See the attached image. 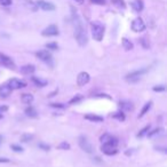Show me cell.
Here are the masks:
<instances>
[{
    "mask_svg": "<svg viewBox=\"0 0 167 167\" xmlns=\"http://www.w3.org/2000/svg\"><path fill=\"white\" fill-rule=\"evenodd\" d=\"M119 108L122 111H132L133 110V104L128 101H120L119 102Z\"/></svg>",
    "mask_w": 167,
    "mask_h": 167,
    "instance_id": "obj_16",
    "label": "cell"
},
{
    "mask_svg": "<svg viewBox=\"0 0 167 167\" xmlns=\"http://www.w3.org/2000/svg\"><path fill=\"white\" fill-rule=\"evenodd\" d=\"M37 6L39 8H41L42 11H55V5H53L52 2H47L45 0H38L37 1Z\"/></svg>",
    "mask_w": 167,
    "mask_h": 167,
    "instance_id": "obj_12",
    "label": "cell"
},
{
    "mask_svg": "<svg viewBox=\"0 0 167 167\" xmlns=\"http://www.w3.org/2000/svg\"><path fill=\"white\" fill-rule=\"evenodd\" d=\"M92 4H95V5H101V6H103V5H105V0H91Z\"/></svg>",
    "mask_w": 167,
    "mask_h": 167,
    "instance_id": "obj_34",
    "label": "cell"
},
{
    "mask_svg": "<svg viewBox=\"0 0 167 167\" xmlns=\"http://www.w3.org/2000/svg\"><path fill=\"white\" fill-rule=\"evenodd\" d=\"M89 79H91V77L87 72H80L77 77V84H78V86L81 87L89 83Z\"/></svg>",
    "mask_w": 167,
    "mask_h": 167,
    "instance_id": "obj_11",
    "label": "cell"
},
{
    "mask_svg": "<svg viewBox=\"0 0 167 167\" xmlns=\"http://www.w3.org/2000/svg\"><path fill=\"white\" fill-rule=\"evenodd\" d=\"M11 89L9 86H8V84H4V85H1L0 86V97H2V99H6L8 97L11 93Z\"/></svg>",
    "mask_w": 167,
    "mask_h": 167,
    "instance_id": "obj_14",
    "label": "cell"
},
{
    "mask_svg": "<svg viewBox=\"0 0 167 167\" xmlns=\"http://www.w3.org/2000/svg\"><path fill=\"white\" fill-rule=\"evenodd\" d=\"M0 65H4L8 69H14L15 68V63L11 60V57L5 55V54L0 53Z\"/></svg>",
    "mask_w": 167,
    "mask_h": 167,
    "instance_id": "obj_9",
    "label": "cell"
},
{
    "mask_svg": "<svg viewBox=\"0 0 167 167\" xmlns=\"http://www.w3.org/2000/svg\"><path fill=\"white\" fill-rule=\"evenodd\" d=\"M112 118H114V119H118L119 122H124L125 120V114H124V112H116V113H113L112 116H111Z\"/></svg>",
    "mask_w": 167,
    "mask_h": 167,
    "instance_id": "obj_26",
    "label": "cell"
},
{
    "mask_svg": "<svg viewBox=\"0 0 167 167\" xmlns=\"http://www.w3.org/2000/svg\"><path fill=\"white\" fill-rule=\"evenodd\" d=\"M34 71H36V68L32 64L24 65V66L21 68V73H23V75H32Z\"/></svg>",
    "mask_w": 167,
    "mask_h": 167,
    "instance_id": "obj_15",
    "label": "cell"
},
{
    "mask_svg": "<svg viewBox=\"0 0 167 167\" xmlns=\"http://www.w3.org/2000/svg\"><path fill=\"white\" fill-rule=\"evenodd\" d=\"M132 30L134 32H142L145 30V24L141 17H137L132 22Z\"/></svg>",
    "mask_w": 167,
    "mask_h": 167,
    "instance_id": "obj_8",
    "label": "cell"
},
{
    "mask_svg": "<svg viewBox=\"0 0 167 167\" xmlns=\"http://www.w3.org/2000/svg\"><path fill=\"white\" fill-rule=\"evenodd\" d=\"M140 42L142 44V46H143L144 48H149V42L147 41V39H145V38L140 39Z\"/></svg>",
    "mask_w": 167,
    "mask_h": 167,
    "instance_id": "obj_35",
    "label": "cell"
},
{
    "mask_svg": "<svg viewBox=\"0 0 167 167\" xmlns=\"http://www.w3.org/2000/svg\"><path fill=\"white\" fill-rule=\"evenodd\" d=\"M163 132H164L163 128H156V129H153L152 132L148 133V136L149 137H153V136H156V135H159V134H161Z\"/></svg>",
    "mask_w": 167,
    "mask_h": 167,
    "instance_id": "obj_28",
    "label": "cell"
},
{
    "mask_svg": "<svg viewBox=\"0 0 167 167\" xmlns=\"http://www.w3.org/2000/svg\"><path fill=\"white\" fill-rule=\"evenodd\" d=\"M57 149H60V150H69L70 149V144H69L68 142L63 141V142H61L60 144L57 145Z\"/></svg>",
    "mask_w": 167,
    "mask_h": 167,
    "instance_id": "obj_30",
    "label": "cell"
},
{
    "mask_svg": "<svg viewBox=\"0 0 167 167\" xmlns=\"http://www.w3.org/2000/svg\"><path fill=\"white\" fill-rule=\"evenodd\" d=\"M36 56L38 57L40 61L45 62V63H47V64L52 65L53 57H52V54H50L48 50H46V49L39 50V52H37V53H36Z\"/></svg>",
    "mask_w": 167,
    "mask_h": 167,
    "instance_id": "obj_6",
    "label": "cell"
},
{
    "mask_svg": "<svg viewBox=\"0 0 167 167\" xmlns=\"http://www.w3.org/2000/svg\"><path fill=\"white\" fill-rule=\"evenodd\" d=\"M132 7L135 11H142L144 8V4L142 0H134L132 2Z\"/></svg>",
    "mask_w": 167,
    "mask_h": 167,
    "instance_id": "obj_17",
    "label": "cell"
},
{
    "mask_svg": "<svg viewBox=\"0 0 167 167\" xmlns=\"http://www.w3.org/2000/svg\"><path fill=\"white\" fill-rule=\"evenodd\" d=\"M32 81H33L34 85L38 86V87H45L46 85H47V80L38 78V77H32Z\"/></svg>",
    "mask_w": 167,
    "mask_h": 167,
    "instance_id": "obj_19",
    "label": "cell"
},
{
    "mask_svg": "<svg viewBox=\"0 0 167 167\" xmlns=\"http://www.w3.org/2000/svg\"><path fill=\"white\" fill-rule=\"evenodd\" d=\"M149 131H150V125H148V126H145L144 128H142L140 131V133L137 134L136 136L137 137H143L144 135H147V134L149 133Z\"/></svg>",
    "mask_w": 167,
    "mask_h": 167,
    "instance_id": "obj_27",
    "label": "cell"
},
{
    "mask_svg": "<svg viewBox=\"0 0 167 167\" xmlns=\"http://www.w3.org/2000/svg\"><path fill=\"white\" fill-rule=\"evenodd\" d=\"M46 48L52 50H56L58 48V46H57L56 42H49V44H46Z\"/></svg>",
    "mask_w": 167,
    "mask_h": 167,
    "instance_id": "obj_31",
    "label": "cell"
},
{
    "mask_svg": "<svg viewBox=\"0 0 167 167\" xmlns=\"http://www.w3.org/2000/svg\"><path fill=\"white\" fill-rule=\"evenodd\" d=\"M38 112H37V110L34 109V108H32V106H29V108H27L25 109V114H27L28 117L30 118H37V116H38Z\"/></svg>",
    "mask_w": 167,
    "mask_h": 167,
    "instance_id": "obj_22",
    "label": "cell"
},
{
    "mask_svg": "<svg viewBox=\"0 0 167 167\" xmlns=\"http://www.w3.org/2000/svg\"><path fill=\"white\" fill-rule=\"evenodd\" d=\"M58 33H60L58 28H57L56 25H54V24L47 27L45 30H42L41 32V34L44 37H55V36H58Z\"/></svg>",
    "mask_w": 167,
    "mask_h": 167,
    "instance_id": "obj_10",
    "label": "cell"
},
{
    "mask_svg": "<svg viewBox=\"0 0 167 167\" xmlns=\"http://www.w3.org/2000/svg\"><path fill=\"white\" fill-rule=\"evenodd\" d=\"M111 4L116 6L117 8H119V9H124L126 7V4L124 0H111Z\"/></svg>",
    "mask_w": 167,
    "mask_h": 167,
    "instance_id": "obj_24",
    "label": "cell"
},
{
    "mask_svg": "<svg viewBox=\"0 0 167 167\" xmlns=\"http://www.w3.org/2000/svg\"><path fill=\"white\" fill-rule=\"evenodd\" d=\"M71 15H72V22L75 27V38L80 46H85L88 41L87 32H86L83 19L75 7H71Z\"/></svg>",
    "mask_w": 167,
    "mask_h": 167,
    "instance_id": "obj_1",
    "label": "cell"
},
{
    "mask_svg": "<svg viewBox=\"0 0 167 167\" xmlns=\"http://www.w3.org/2000/svg\"><path fill=\"white\" fill-rule=\"evenodd\" d=\"M85 119L91 120V122H103V117H101V116H96V114H86V116H85Z\"/></svg>",
    "mask_w": 167,
    "mask_h": 167,
    "instance_id": "obj_21",
    "label": "cell"
},
{
    "mask_svg": "<svg viewBox=\"0 0 167 167\" xmlns=\"http://www.w3.org/2000/svg\"><path fill=\"white\" fill-rule=\"evenodd\" d=\"M147 72H148V69H141V70L133 71V72L128 73V75L126 76V80H127L128 83H132V84L137 83V81L141 79V77Z\"/></svg>",
    "mask_w": 167,
    "mask_h": 167,
    "instance_id": "obj_3",
    "label": "cell"
},
{
    "mask_svg": "<svg viewBox=\"0 0 167 167\" xmlns=\"http://www.w3.org/2000/svg\"><path fill=\"white\" fill-rule=\"evenodd\" d=\"M50 106H53V108H58V109H63V108H64V105L61 104V103H52Z\"/></svg>",
    "mask_w": 167,
    "mask_h": 167,
    "instance_id": "obj_38",
    "label": "cell"
},
{
    "mask_svg": "<svg viewBox=\"0 0 167 167\" xmlns=\"http://www.w3.org/2000/svg\"><path fill=\"white\" fill-rule=\"evenodd\" d=\"M33 95L32 94H28V93H24L22 94L21 96V101H22L24 104H31V103L33 102Z\"/></svg>",
    "mask_w": 167,
    "mask_h": 167,
    "instance_id": "obj_18",
    "label": "cell"
},
{
    "mask_svg": "<svg viewBox=\"0 0 167 167\" xmlns=\"http://www.w3.org/2000/svg\"><path fill=\"white\" fill-rule=\"evenodd\" d=\"M73 1H76L77 4H79V5H83L84 2H85V0H73Z\"/></svg>",
    "mask_w": 167,
    "mask_h": 167,
    "instance_id": "obj_40",
    "label": "cell"
},
{
    "mask_svg": "<svg viewBox=\"0 0 167 167\" xmlns=\"http://www.w3.org/2000/svg\"><path fill=\"white\" fill-rule=\"evenodd\" d=\"M100 140H101V142H102L103 144L111 145V147H114V148H117L118 143H119L117 137L112 136L110 134H103L102 136L100 137Z\"/></svg>",
    "mask_w": 167,
    "mask_h": 167,
    "instance_id": "obj_5",
    "label": "cell"
},
{
    "mask_svg": "<svg viewBox=\"0 0 167 167\" xmlns=\"http://www.w3.org/2000/svg\"><path fill=\"white\" fill-rule=\"evenodd\" d=\"M7 84L11 89H21V88L27 87V83H25V81H23V80L21 79H16V78L9 79Z\"/></svg>",
    "mask_w": 167,
    "mask_h": 167,
    "instance_id": "obj_7",
    "label": "cell"
},
{
    "mask_svg": "<svg viewBox=\"0 0 167 167\" xmlns=\"http://www.w3.org/2000/svg\"><path fill=\"white\" fill-rule=\"evenodd\" d=\"M122 47H124L126 50H132L134 46L131 40H128L127 38H122Z\"/></svg>",
    "mask_w": 167,
    "mask_h": 167,
    "instance_id": "obj_23",
    "label": "cell"
},
{
    "mask_svg": "<svg viewBox=\"0 0 167 167\" xmlns=\"http://www.w3.org/2000/svg\"><path fill=\"white\" fill-rule=\"evenodd\" d=\"M11 150H14L15 152H22L23 151V149L21 148L19 145H16V144H11Z\"/></svg>",
    "mask_w": 167,
    "mask_h": 167,
    "instance_id": "obj_32",
    "label": "cell"
},
{
    "mask_svg": "<svg viewBox=\"0 0 167 167\" xmlns=\"http://www.w3.org/2000/svg\"><path fill=\"white\" fill-rule=\"evenodd\" d=\"M153 91H155V92H164V91H165V86H163V85L155 86V87H153Z\"/></svg>",
    "mask_w": 167,
    "mask_h": 167,
    "instance_id": "obj_36",
    "label": "cell"
},
{
    "mask_svg": "<svg viewBox=\"0 0 167 167\" xmlns=\"http://www.w3.org/2000/svg\"><path fill=\"white\" fill-rule=\"evenodd\" d=\"M2 110H7V108H6V106H4V108H0V111H2Z\"/></svg>",
    "mask_w": 167,
    "mask_h": 167,
    "instance_id": "obj_41",
    "label": "cell"
},
{
    "mask_svg": "<svg viewBox=\"0 0 167 167\" xmlns=\"http://www.w3.org/2000/svg\"><path fill=\"white\" fill-rule=\"evenodd\" d=\"M83 95H80V94H77L76 96H73L72 99L69 101V104L70 105H72V104H77V103H79L80 101H83Z\"/></svg>",
    "mask_w": 167,
    "mask_h": 167,
    "instance_id": "obj_25",
    "label": "cell"
},
{
    "mask_svg": "<svg viewBox=\"0 0 167 167\" xmlns=\"http://www.w3.org/2000/svg\"><path fill=\"white\" fill-rule=\"evenodd\" d=\"M9 161V159H7V158H0V163H8Z\"/></svg>",
    "mask_w": 167,
    "mask_h": 167,
    "instance_id": "obj_39",
    "label": "cell"
},
{
    "mask_svg": "<svg viewBox=\"0 0 167 167\" xmlns=\"http://www.w3.org/2000/svg\"><path fill=\"white\" fill-rule=\"evenodd\" d=\"M101 151H102L104 155H108V156H113V155L118 153L117 148L111 147V145H108V144H102V147H101Z\"/></svg>",
    "mask_w": 167,
    "mask_h": 167,
    "instance_id": "obj_13",
    "label": "cell"
},
{
    "mask_svg": "<svg viewBox=\"0 0 167 167\" xmlns=\"http://www.w3.org/2000/svg\"><path fill=\"white\" fill-rule=\"evenodd\" d=\"M1 143H2V136L0 135V144H1Z\"/></svg>",
    "mask_w": 167,
    "mask_h": 167,
    "instance_id": "obj_42",
    "label": "cell"
},
{
    "mask_svg": "<svg viewBox=\"0 0 167 167\" xmlns=\"http://www.w3.org/2000/svg\"><path fill=\"white\" fill-rule=\"evenodd\" d=\"M151 105H152V102H151V101H150V102H147V103H145L144 106L142 108V111H141L140 114L137 116V118H142L143 116H145V114L148 113V111L150 110V109H151Z\"/></svg>",
    "mask_w": 167,
    "mask_h": 167,
    "instance_id": "obj_20",
    "label": "cell"
},
{
    "mask_svg": "<svg viewBox=\"0 0 167 167\" xmlns=\"http://www.w3.org/2000/svg\"><path fill=\"white\" fill-rule=\"evenodd\" d=\"M79 147L83 149L85 152H87V153H92V152L94 151L92 143L88 141L87 137L84 136V135H81V136L79 137Z\"/></svg>",
    "mask_w": 167,
    "mask_h": 167,
    "instance_id": "obj_4",
    "label": "cell"
},
{
    "mask_svg": "<svg viewBox=\"0 0 167 167\" xmlns=\"http://www.w3.org/2000/svg\"><path fill=\"white\" fill-rule=\"evenodd\" d=\"M0 4L2 6H9L11 5V0H0Z\"/></svg>",
    "mask_w": 167,
    "mask_h": 167,
    "instance_id": "obj_37",
    "label": "cell"
},
{
    "mask_svg": "<svg viewBox=\"0 0 167 167\" xmlns=\"http://www.w3.org/2000/svg\"><path fill=\"white\" fill-rule=\"evenodd\" d=\"M91 30H92L93 38H94L96 41H101L103 39V36H104V31H105V28H104V25H103L102 23L99 22V21L92 22Z\"/></svg>",
    "mask_w": 167,
    "mask_h": 167,
    "instance_id": "obj_2",
    "label": "cell"
},
{
    "mask_svg": "<svg viewBox=\"0 0 167 167\" xmlns=\"http://www.w3.org/2000/svg\"><path fill=\"white\" fill-rule=\"evenodd\" d=\"M38 147H39V148H40V149H42V150H45V151H48V150H49V149H50L49 145L45 144V143H39Z\"/></svg>",
    "mask_w": 167,
    "mask_h": 167,
    "instance_id": "obj_33",
    "label": "cell"
},
{
    "mask_svg": "<svg viewBox=\"0 0 167 167\" xmlns=\"http://www.w3.org/2000/svg\"><path fill=\"white\" fill-rule=\"evenodd\" d=\"M32 139H33V135H31V134H24V135L21 136V142L28 143V142H30Z\"/></svg>",
    "mask_w": 167,
    "mask_h": 167,
    "instance_id": "obj_29",
    "label": "cell"
}]
</instances>
